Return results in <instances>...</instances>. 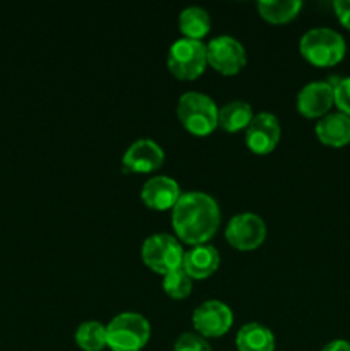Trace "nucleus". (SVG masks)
Wrapping results in <instances>:
<instances>
[{"mask_svg":"<svg viewBox=\"0 0 350 351\" xmlns=\"http://www.w3.org/2000/svg\"><path fill=\"white\" fill-rule=\"evenodd\" d=\"M151 326L137 312L117 314L106 326V346L112 351H141L150 341Z\"/></svg>","mask_w":350,"mask_h":351,"instance_id":"obj_3","label":"nucleus"},{"mask_svg":"<svg viewBox=\"0 0 350 351\" xmlns=\"http://www.w3.org/2000/svg\"><path fill=\"white\" fill-rule=\"evenodd\" d=\"M184 254L180 242L168 233H154V235L148 237L141 249L143 263L151 271L163 274V276L182 267Z\"/></svg>","mask_w":350,"mask_h":351,"instance_id":"obj_6","label":"nucleus"},{"mask_svg":"<svg viewBox=\"0 0 350 351\" xmlns=\"http://www.w3.org/2000/svg\"><path fill=\"white\" fill-rule=\"evenodd\" d=\"M316 136L326 146H345L350 143V117L340 112L326 113L316 123Z\"/></svg>","mask_w":350,"mask_h":351,"instance_id":"obj_15","label":"nucleus"},{"mask_svg":"<svg viewBox=\"0 0 350 351\" xmlns=\"http://www.w3.org/2000/svg\"><path fill=\"white\" fill-rule=\"evenodd\" d=\"M335 103L333 86L329 81L307 82L297 95V110L307 119L325 117Z\"/></svg>","mask_w":350,"mask_h":351,"instance_id":"obj_12","label":"nucleus"},{"mask_svg":"<svg viewBox=\"0 0 350 351\" xmlns=\"http://www.w3.org/2000/svg\"><path fill=\"white\" fill-rule=\"evenodd\" d=\"M321 351H350V343L345 339H333Z\"/></svg>","mask_w":350,"mask_h":351,"instance_id":"obj_25","label":"nucleus"},{"mask_svg":"<svg viewBox=\"0 0 350 351\" xmlns=\"http://www.w3.org/2000/svg\"><path fill=\"white\" fill-rule=\"evenodd\" d=\"M333 7H335L336 17L342 23V26L350 29V0H335Z\"/></svg>","mask_w":350,"mask_h":351,"instance_id":"obj_24","label":"nucleus"},{"mask_svg":"<svg viewBox=\"0 0 350 351\" xmlns=\"http://www.w3.org/2000/svg\"><path fill=\"white\" fill-rule=\"evenodd\" d=\"M209 26H211V19H209L208 10L202 7H185L178 16V27L184 33V38L199 40L208 33Z\"/></svg>","mask_w":350,"mask_h":351,"instance_id":"obj_18","label":"nucleus"},{"mask_svg":"<svg viewBox=\"0 0 350 351\" xmlns=\"http://www.w3.org/2000/svg\"><path fill=\"white\" fill-rule=\"evenodd\" d=\"M220 266V252L209 243L194 245L184 254L182 269L194 280H205L211 276Z\"/></svg>","mask_w":350,"mask_h":351,"instance_id":"obj_14","label":"nucleus"},{"mask_svg":"<svg viewBox=\"0 0 350 351\" xmlns=\"http://www.w3.org/2000/svg\"><path fill=\"white\" fill-rule=\"evenodd\" d=\"M180 195L178 184L167 175H158V177L150 178V180L144 182L143 189H141V199H143L144 204L150 209H156V211L172 209Z\"/></svg>","mask_w":350,"mask_h":351,"instance_id":"obj_13","label":"nucleus"},{"mask_svg":"<svg viewBox=\"0 0 350 351\" xmlns=\"http://www.w3.org/2000/svg\"><path fill=\"white\" fill-rule=\"evenodd\" d=\"M206 64V45H202V41L178 38L168 48L167 65L175 77L192 81L205 72Z\"/></svg>","mask_w":350,"mask_h":351,"instance_id":"obj_5","label":"nucleus"},{"mask_svg":"<svg viewBox=\"0 0 350 351\" xmlns=\"http://www.w3.org/2000/svg\"><path fill=\"white\" fill-rule=\"evenodd\" d=\"M206 58L215 71L225 75H233L246 65V48L239 40L229 34L216 36L206 45Z\"/></svg>","mask_w":350,"mask_h":351,"instance_id":"obj_7","label":"nucleus"},{"mask_svg":"<svg viewBox=\"0 0 350 351\" xmlns=\"http://www.w3.org/2000/svg\"><path fill=\"white\" fill-rule=\"evenodd\" d=\"M239 351H273L275 336L270 328L259 322H249L242 326L235 336Z\"/></svg>","mask_w":350,"mask_h":351,"instance_id":"obj_16","label":"nucleus"},{"mask_svg":"<svg viewBox=\"0 0 350 351\" xmlns=\"http://www.w3.org/2000/svg\"><path fill=\"white\" fill-rule=\"evenodd\" d=\"M222 211L206 192H185L172 208V226L180 240L191 245L206 243L216 233Z\"/></svg>","mask_w":350,"mask_h":351,"instance_id":"obj_1","label":"nucleus"},{"mask_svg":"<svg viewBox=\"0 0 350 351\" xmlns=\"http://www.w3.org/2000/svg\"><path fill=\"white\" fill-rule=\"evenodd\" d=\"M161 287H163V291L168 297L175 298V300H182L192 291V278L182 267H178V269L165 274Z\"/></svg>","mask_w":350,"mask_h":351,"instance_id":"obj_21","label":"nucleus"},{"mask_svg":"<svg viewBox=\"0 0 350 351\" xmlns=\"http://www.w3.org/2000/svg\"><path fill=\"white\" fill-rule=\"evenodd\" d=\"M192 324L202 338L223 336L233 324V312L220 300H206L192 312Z\"/></svg>","mask_w":350,"mask_h":351,"instance_id":"obj_9","label":"nucleus"},{"mask_svg":"<svg viewBox=\"0 0 350 351\" xmlns=\"http://www.w3.org/2000/svg\"><path fill=\"white\" fill-rule=\"evenodd\" d=\"M75 345L84 351H102L106 346V326L98 321L82 322L75 329Z\"/></svg>","mask_w":350,"mask_h":351,"instance_id":"obj_20","label":"nucleus"},{"mask_svg":"<svg viewBox=\"0 0 350 351\" xmlns=\"http://www.w3.org/2000/svg\"><path fill=\"white\" fill-rule=\"evenodd\" d=\"M301 0H261L257 2V10L263 19L273 24L288 23L301 12Z\"/></svg>","mask_w":350,"mask_h":351,"instance_id":"obj_19","label":"nucleus"},{"mask_svg":"<svg viewBox=\"0 0 350 351\" xmlns=\"http://www.w3.org/2000/svg\"><path fill=\"white\" fill-rule=\"evenodd\" d=\"M253 119V106L244 99H233L218 108V125L226 132H239L247 129Z\"/></svg>","mask_w":350,"mask_h":351,"instance_id":"obj_17","label":"nucleus"},{"mask_svg":"<svg viewBox=\"0 0 350 351\" xmlns=\"http://www.w3.org/2000/svg\"><path fill=\"white\" fill-rule=\"evenodd\" d=\"M281 136V127L277 117L270 112L254 115L246 129V144L253 153L268 154L277 147Z\"/></svg>","mask_w":350,"mask_h":351,"instance_id":"obj_10","label":"nucleus"},{"mask_svg":"<svg viewBox=\"0 0 350 351\" xmlns=\"http://www.w3.org/2000/svg\"><path fill=\"white\" fill-rule=\"evenodd\" d=\"M225 239L237 250H254L266 239V225L254 213H240L226 225Z\"/></svg>","mask_w":350,"mask_h":351,"instance_id":"obj_8","label":"nucleus"},{"mask_svg":"<svg viewBox=\"0 0 350 351\" xmlns=\"http://www.w3.org/2000/svg\"><path fill=\"white\" fill-rule=\"evenodd\" d=\"M328 81L333 86L335 105L340 113L350 117V77H329Z\"/></svg>","mask_w":350,"mask_h":351,"instance_id":"obj_22","label":"nucleus"},{"mask_svg":"<svg viewBox=\"0 0 350 351\" xmlns=\"http://www.w3.org/2000/svg\"><path fill=\"white\" fill-rule=\"evenodd\" d=\"M177 115L182 125L194 136H208L218 125V106L205 93H184L178 98Z\"/></svg>","mask_w":350,"mask_h":351,"instance_id":"obj_4","label":"nucleus"},{"mask_svg":"<svg viewBox=\"0 0 350 351\" xmlns=\"http://www.w3.org/2000/svg\"><path fill=\"white\" fill-rule=\"evenodd\" d=\"M165 161L163 147L153 139H137L130 144L122 156V170L136 173H150L158 170Z\"/></svg>","mask_w":350,"mask_h":351,"instance_id":"obj_11","label":"nucleus"},{"mask_svg":"<svg viewBox=\"0 0 350 351\" xmlns=\"http://www.w3.org/2000/svg\"><path fill=\"white\" fill-rule=\"evenodd\" d=\"M174 351H211V346L208 345V341L201 335L184 332L175 341Z\"/></svg>","mask_w":350,"mask_h":351,"instance_id":"obj_23","label":"nucleus"},{"mask_svg":"<svg viewBox=\"0 0 350 351\" xmlns=\"http://www.w3.org/2000/svg\"><path fill=\"white\" fill-rule=\"evenodd\" d=\"M301 55L318 67H331L345 57L347 45L342 34L331 27H312L299 41Z\"/></svg>","mask_w":350,"mask_h":351,"instance_id":"obj_2","label":"nucleus"}]
</instances>
